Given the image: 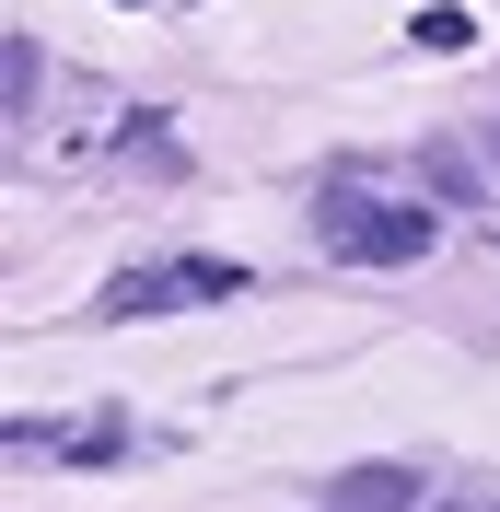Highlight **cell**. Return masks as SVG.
<instances>
[{"label":"cell","instance_id":"1","mask_svg":"<svg viewBox=\"0 0 500 512\" xmlns=\"http://www.w3.org/2000/svg\"><path fill=\"white\" fill-rule=\"evenodd\" d=\"M419 245H442L431 210H338V256H361V268H407Z\"/></svg>","mask_w":500,"mask_h":512},{"label":"cell","instance_id":"2","mask_svg":"<svg viewBox=\"0 0 500 512\" xmlns=\"http://www.w3.org/2000/svg\"><path fill=\"white\" fill-rule=\"evenodd\" d=\"M407 501H419V478H407V466H361L338 512H407Z\"/></svg>","mask_w":500,"mask_h":512},{"label":"cell","instance_id":"3","mask_svg":"<svg viewBox=\"0 0 500 512\" xmlns=\"http://www.w3.org/2000/svg\"><path fill=\"white\" fill-rule=\"evenodd\" d=\"M407 35H419V47H466V35H477V12H454V0H442V12H419Z\"/></svg>","mask_w":500,"mask_h":512}]
</instances>
